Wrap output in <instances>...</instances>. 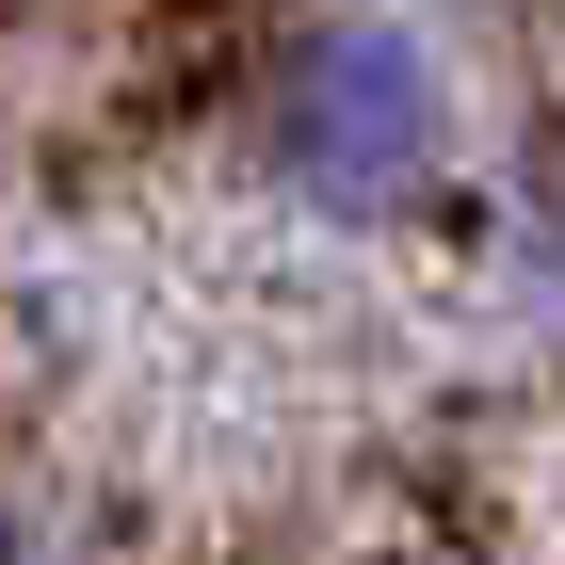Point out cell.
Masks as SVG:
<instances>
[{
  "label": "cell",
  "mask_w": 565,
  "mask_h": 565,
  "mask_svg": "<svg viewBox=\"0 0 565 565\" xmlns=\"http://www.w3.org/2000/svg\"><path fill=\"white\" fill-rule=\"evenodd\" d=\"M243 162H259L275 211L340 226V243H404L469 178V97H452V65H436L420 17H388V0H307L291 33L259 49V82H243Z\"/></svg>",
  "instance_id": "6da1fadb"
},
{
  "label": "cell",
  "mask_w": 565,
  "mask_h": 565,
  "mask_svg": "<svg viewBox=\"0 0 565 565\" xmlns=\"http://www.w3.org/2000/svg\"><path fill=\"white\" fill-rule=\"evenodd\" d=\"M501 291H518L533 323H550V340H565V162L501 194Z\"/></svg>",
  "instance_id": "7a4b0ae2"
},
{
  "label": "cell",
  "mask_w": 565,
  "mask_h": 565,
  "mask_svg": "<svg viewBox=\"0 0 565 565\" xmlns=\"http://www.w3.org/2000/svg\"><path fill=\"white\" fill-rule=\"evenodd\" d=\"M0 565H33V518H17V501H0Z\"/></svg>",
  "instance_id": "3957f363"
}]
</instances>
